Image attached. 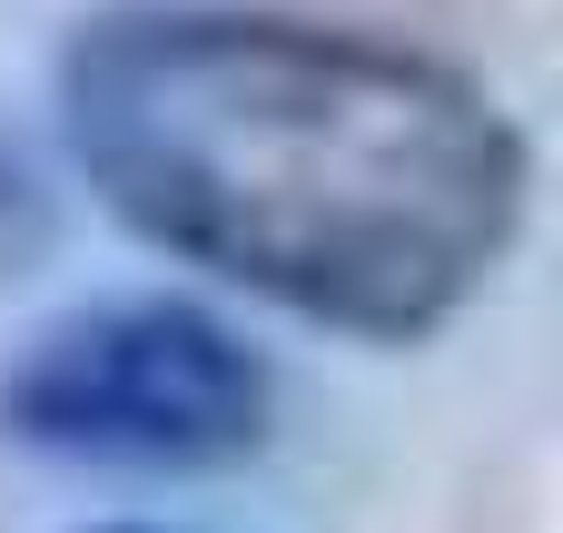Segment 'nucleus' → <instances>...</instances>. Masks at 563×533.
I'll return each instance as SVG.
<instances>
[{
	"label": "nucleus",
	"instance_id": "2",
	"mask_svg": "<svg viewBox=\"0 0 563 533\" xmlns=\"http://www.w3.org/2000/svg\"><path fill=\"white\" fill-rule=\"evenodd\" d=\"M277 435L267 346L178 287H119L40 317L0 356V445L69 475L198 485L238 475Z\"/></svg>",
	"mask_w": 563,
	"mask_h": 533
},
{
	"label": "nucleus",
	"instance_id": "3",
	"mask_svg": "<svg viewBox=\"0 0 563 533\" xmlns=\"http://www.w3.org/2000/svg\"><path fill=\"white\" fill-rule=\"evenodd\" d=\"M89 533H178V524H89Z\"/></svg>",
	"mask_w": 563,
	"mask_h": 533
},
{
	"label": "nucleus",
	"instance_id": "1",
	"mask_svg": "<svg viewBox=\"0 0 563 533\" xmlns=\"http://www.w3.org/2000/svg\"><path fill=\"white\" fill-rule=\"evenodd\" d=\"M69 178L168 267L317 336H445L534 227L505 89L277 0H109L49 59Z\"/></svg>",
	"mask_w": 563,
	"mask_h": 533
}]
</instances>
